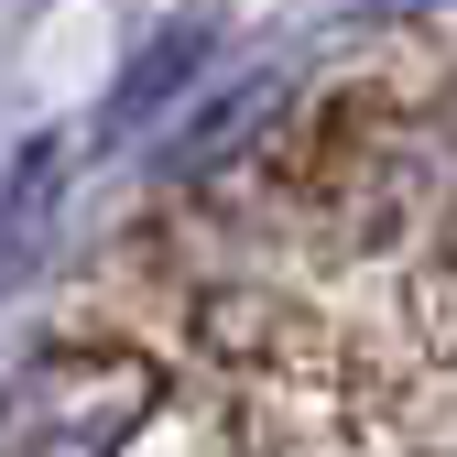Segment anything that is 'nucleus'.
I'll list each match as a JSON object with an SVG mask.
<instances>
[{
    "label": "nucleus",
    "mask_w": 457,
    "mask_h": 457,
    "mask_svg": "<svg viewBox=\"0 0 457 457\" xmlns=\"http://www.w3.org/2000/svg\"><path fill=\"white\" fill-rule=\"evenodd\" d=\"M163 403V370L142 349H44L0 392V457H131Z\"/></svg>",
    "instance_id": "obj_1"
},
{
    "label": "nucleus",
    "mask_w": 457,
    "mask_h": 457,
    "mask_svg": "<svg viewBox=\"0 0 457 457\" xmlns=\"http://www.w3.org/2000/svg\"><path fill=\"white\" fill-rule=\"evenodd\" d=\"M66 175H77L66 131H44V142H22L12 163H0V295H22V283H33V262L54 251V218H66Z\"/></svg>",
    "instance_id": "obj_2"
},
{
    "label": "nucleus",
    "mask_w": 457,
    "mask_h": 457,
    "mask_svg": "<svg viewBox=\"0 0 457 457\" xmlns=\"http://www.w3.org/2000/svg\"><path fill=\"white\" fill-rule=\"evenodd\" d=\"M196 54H207V22H175L153 54H131V77H120V98H109V131H142V120H163V109L186 98V77H196Z\"/></svg>",
    "instance_id": "obj_3"
},
{
    "label": "nucleus",
    "mask_w": 457,
    "mask_h": 457,
    "mask_svg": "<svg viewBox=\"0 0 457 457\" xmlns=\"http://www.w3.org/2000/svg\"><path fill=\"white\" fill-rule=\"evenodd\" d=\"M370 12H425V0H370Z\"/></svg>",
    "instance_id": "obj_4"
}]
</instances>
